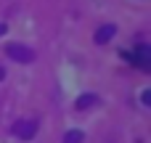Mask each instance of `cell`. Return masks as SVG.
I'll return each instance as SVG.
<instances>
[{
  "label": "cell",
  "mask_w": 151,
  "mask_h": 143,
  "mask_svg": "<svg viewBox=\"0 0 151 143\" xmlns=\"http://www.w3.org/2000/svg\"><path fill=\"white\" fill-rule=\"evenodd\" d=\"M5 56L13 58V61H19V64H32L35 61V50L27 48V45H21V42H8L5 45Z\"/></svg>",
  "instance_id": "6da1fadb"
},
{
  "label": "cell",
  "mask_w": 151,
  "mask_h": 143,
  "mask_svg": "<svg viewBox=\"0 0 151 143\" xmlns=\"http://www.w3.org/2000/svg\"><path fill=\"white\" fill-rule=\"evenodd\" d=\"M11 133H13L19 141H32V138L37 135V122H35V119H21V122H16V125L11 127Z\"/></svg>",
  "instance_id": "7a4b0ae2"
},
{
  "label": "cell",
  "mask_w": 151,
  "mask_h": 143,
  "mask_svg": "<svg viewBox=\"0 0 151 143\" xmlns=\"http://www.w3.org/2000/svg\"><path fill=\"white\" fill-rule=\"evenodd\" d=\"M114 34H117V27H114V24H104V27L96 32V37H93V40H96L98 45H104V42H109Z\"/></svg>",
  "instance_id": "3957f363"
},
{
  "label": "cell",
  "mask_w": 151,
  "mask_h": 143,
  "mask_svg": "<svg viewBox=\"0 0 151 143\" xmlns=\"http://www.w3.org/2000/svg\"><path fill=\"white\" fill-rule=\"evenodd\" d=\"M96 103H98V96H93V93H88V96H80V98H77V109H80V111L93 109Z\"/></svg>",
  "instance_id": "277c9868"
},
{
  "label": "cell",
  "mask_w": 151,
  "mask_h": 143,
  "mask_svg": "<svg viewBox=\"0 0 151 143\" xmlns=\"http://www.w3.org/2000/svg\"><path fill=\"white\" fill-rule=\"evenodd\" d=\"M82 141H85L82 130H69V133L64 135V143H82Z\"/></svg>",
  "instance_id": "5b68a950"
},
{
  "label": "cell",
  "mask_w": 151,
  "mask_h": 143,
  "mask_svg": "<svg viewBox=\"0 0 151 143\" xmlns=\"http://www.w3.org/2000/svg\"><path fill=\"white\" fill-rule=\"evenodd\" d=\"M141 103H143V106H149V103H151V93H149V90L141 96Z\"/></svg>",
  "instance_id": "8992f818"
},
{
  "label": "cell",
  "mask_w": 151,
  "mask_h": 143,
  "mask_svg": "<svg viewBox=\"0 0 151 143\" xmlns=\"http://www.w3.org/2000/svg\"><path fill=\"white\" fill-rule=\"evenodd\" d=\"M5 32H8V27H5V24H0V37H3Z\"/></svg>",
  "instance_id": "52a82bcc"
}]
</instances>
